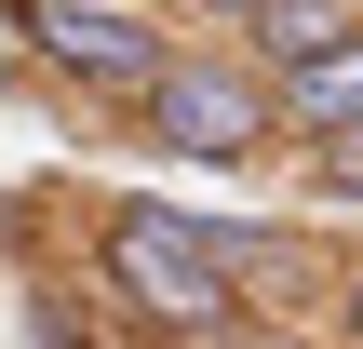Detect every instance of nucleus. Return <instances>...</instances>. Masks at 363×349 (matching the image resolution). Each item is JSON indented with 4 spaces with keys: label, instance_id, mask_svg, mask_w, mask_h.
Listing matches in <instances>:
<instances>
[{
    "label": "nucleus",
    "instance_id": "nucleus-1",
    "mask_svg": "<svg viewBox=\"0 0 363 349\" xmlns=\"http://www.w3.org/2000/svg\"><path fill=\"white\" fill-rule=\"evenodd\" d=\"M81 309L121 349H229L242 336V296L202 256V215L189 202H148V188L94 202V229H81Z\"/></svg>",
    "mask_w": 363,
    "mask_h": 349
},
{
    "label": "nucleus",
    "instance_id": "nucleus-2",
    "mask_svg": "<svg viewBox=\"0 0 363 349\" xmlns=\"http://www.w3.org/2000/svg\"><path fill=\"white\" fill-rule=\"evenodd\" d=\"M121 135H135L148 161H202V175H256V161H283L269 81H256L229 40H175V67L121 108Z\"/></svg>",
    "mask_w": 363,
    "mask_h": 349
},
{
    "label": "nucleus",
    "instance_id": "nucleus-3",
    "mask_svg": "<svg viewBox=\"0 0 363 349\" xmlns=\"http://www.w3.org/2000/svg\"><path fill=\"white\" fill-rule=\"evenodd\" d=\"M0 27H13V54L40 81H81L94 108H135L175 67V27L148 0H0Z\"/></svg>",
    "mask_w": 363,
    "mask_h": 349
},
{
    "label": "nucleus",
    "instance_id": "nucleus-4",
    "mask_svg": "<svg viewBox=\"0 0 363 349\" xmlns=\"http://www.w3.org/2000/svg\"><path fill=\"white\" fill-rule=\"evenodd\" d=\"M202 256L229 269L242 323L323 336V296H337V242H323V229H296V215H202Z\"/></svg>",
    "mask_w": 363,
    "mask_h": 349
},
{
    "label": "nucleus",
    "instance_id": "nucleus-5",
    "mask_svg": "<svg viewBox=\"0 0 363 349\" xmlns=\"http://www.w3.org/2000/svg\"><path fill=\"white\" fill-rule=\"evenodd\" d=\"M269 121H283V148L310 161V148H337V135H363V27L337 40V54H310V67H283L269 81Z\"/></svg>",
    "mask_w": 363,
    "mask_h": 349
},
{
    "label": "nucleus",
    "instance_id": "nucleus-6",
    "mask_svg": "<svg viewBox=\"0 0 363 349\" xmlns=\"http://www.w3.org/2000/svg\"><path fill=\"white\" fill-rule=\"evenodd\" d=\"M350 27H363V0H256V27H242L229 54H242L256 81H283V67H310V54H337Z\"/></svg>",
    "mask_w": 363,
    "mask_h": 349
},
{
    "label": "nucleus",
    "instance_id": "nucleus-7",
    "mask_svg": "<svg viewBox=\"0 0 363 349\" xmlns=\"http://www.w3.org/2000/svg\"><path fill=\"white\" fill-rule=\"evenodd\" d=\"M27 336H40V349H108V323L67 309V282H27Z\"/></svg>",
    "mask_w": 363,
    "mask_h": 349
},
{
    "label": "nucleus",
    "instance_id": "nucleus-8",
    "mask_svg": "<svg viewBox=\"0 0 363 349\" xmlns=\"http://www.w3.org/2000/svg\"><path fill=\"white\" fill-rule=\"evenodd\" d=\"M296 175H310V202H337V215H363V135H337V148H310Z\"/></svg>",
    "mask_w": 363,
    "mask_h": 349
},
{
    "label": "nucleus",
    "instance_id": "nucleus-9",
    "mask_svg": "<svg viewBox=\"0 0 363 349\" xmlns=\"http://www.w3.org/2000/svg\"><path fill=\"white\" fill-rule=\"evenodd\" d=\"M148 13H162L175 40H242V27H256V0H148Z\"/></svg>",
    "mask_w": 363,
    "mask_h": 349
},
{
    "label": "nucleus",
    "instance_id": "nucleus-10",
    "mask_svg": "<svg viewBox=\"0 0 363 349\" xmlns=\"http://www.w3.org/2000/svg\"><path fill=\"white\" fill-rule=\"evenodd\" d=\"M323 349H363V256H337V296H323Z\"/></svg>",
    "mask_w": 363,
    "mask_h": 349
},
{
    "label": "nucleus",
    "instance_id": "nucleus-11",
    "mask_svg": "<svg viewBox=\"0 0 363 349\" xmlns=\"http://www.w3.org/2000/svg\"><path fill=\"white\" fill-rule=\"evenodd\" d=\"M229 349H323V336H269V323H242V336H229Z\"/></svg>",
    "mask_w": 363,
    "mask_h": 349
}]
</instances>
